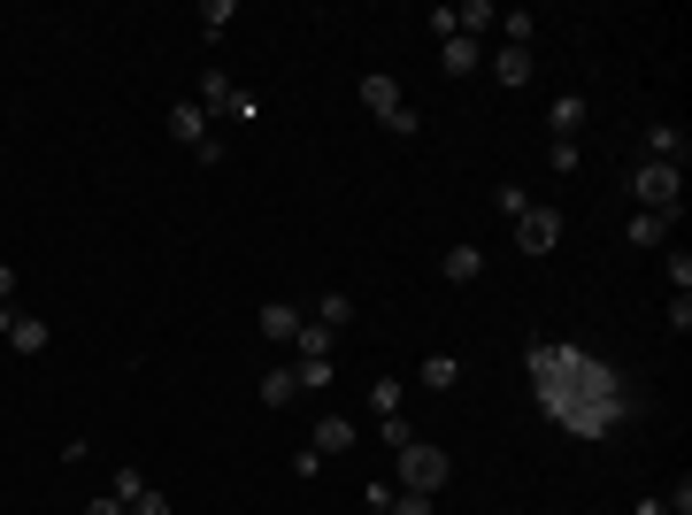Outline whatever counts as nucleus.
<instances>
[{"instance_id":"aec40b11","label":"nucleus","mask_w":692,"mask_h":515,"mask_svg":"<svg viewBox=\"0 0 692 515\" xmlns=\"http://www.w3.org/2000/svg\"><path fill=\"white\" fill-rule=\"evenodd\" d=\"M377 447H393V454L415 447V423H408V415H377Z\"/></svg>"},{"instance_id":"6ab92c4d","label":"nucleus","mask_w":692,"mask_h":515,"mask_svg":"<svg viewBox=\"0 0 692 515\" xmlns=\"http://www.w3.org/2000/svg\"><path fill=\"white\" fill-rule=\"evenodd\" d=\"M500 39H508V47H531V39H539V16H531V9H508V16H500Z\"/></svg>"},{"instance_id":"393cba45","label":"nucleus","mask_w":692,"mask_h":515,"mask_svg":"<svg viewBox=\"0 0 692 515\" xmlns=\"http://www.w3.org/2000/svg\"><path fill=\"white\" fill-rule=\"evenodd\" d=\"M223 116H231V124H246V131H254V124H262V101H254V93H231V108H223Z\"/></svg>"},{"instance_id":"5701e85b","label":"nucleus","mask_w":692,"mask_h":515,"mask_svg":"<svg viewBox=\"0 0 692 515\" xmlns=\"http://www.w3.org/2000/svg\"><path fill=\"white\" fill-rule=\"evenodd\" d=\"M400 400H408V385H393V377L370 385V408H377V415H400Z\"/></svg>"},{"instance_id":"6e6552de","label":"nucleus","mask_w":692,"mask_h":515,"mask_svg":"<svg viewBox=\"0 0 692 515\" xmlns=\"http://www.w3.org/2000/svg\"><path fill=\"white\" fill-rule=\"evenodd\" d=\"M355 439H362V432H355V415H323L308 447H316V454H346V447H355Z\"/></svg>"},{"instance_id":"ddd939ff","label":"nucleus","mask_w":692,"mask_h":515,"mask_svg":"<svg viewBox=\"0 0 692 515\" xmlns=\"http://www.w3.org/2000/svg\"><path fill=\"white\" fill-rule=\"evenodd\" d=\"M47 338H54V331H47L39 316H24V308H16V323H9V347H16V355H47Z\"/></svg>"},{"instance_id":"e433bc0d","label":"nucleus","mask_w":692,"mask_h":515,"mask_svg":"<svg viewBox=\"0 0 692 515\" xmlns=\"http://www.w3.org/2000/svg\"><path fill=\"white\" fill-rule=\"evenodd\" d=\"M9 323H16V308H0V338H9Z\"/></svg>"},{"instance_id":"dca6fc26","label":"nucleus","mask_w":692,"mask_h":515,"mask_svg":"<svg viewBox=\"0 0 692 515\" xmlns=\"http://www.w3.org/2000/svg\"><path fill=\"white\" fill-rule=\"evenodd\" d=\"M423 385H431V392H454V385H462V362H454V355H423Z\"/></svg>"},{"instance_id":"412c9836","label":"nucleus","mask_w":692,"mask_h":515,"mask_svg":"<svg viewBox=\"0 0 692 515\" xmlns=\"http://www.w3.org/2000/svg\"><path fill=\"white\" fill-rule=\"evenodd\" d=\"M316 323H323V331H346V323H355V300H346V293H323Z\"/></svg>"},{"instance_id":"423d86ee","label":"nucleus","mask_w":692,"mask_h":515,"mask_svg":"<svg viewBox=\"0 0 692 515\" xmlns=\"http://www.w3.org/2000/svg\"><path fill=\"white\" fill-rule=\"evenodd\" d=\"M439 62H447V77H477V69H485V47L454 31V39H439Z\"/></svg>"},{"instance_id":"0eeeda50","label":"nucleus","mask_w":692,"mask_h":515,"mask_svg":"<svg viewBox=\"0 0 692 515\" xmlns=\"http://www.w3.org/2000/svg\"><path fill=\"white\" fill-rule=\"evenodd\" d=\"M439 278H447V285H477V278H485V254H477L470 239H462V246H447V262H439Z\"/></svg>"},{"instance_id":"20e7f679","label":"nucleus","mask_w":692,"mask_h":515,"mask_svg":"<svg viewBox=\"0 0 692 515\" xmlns=\"http://www.w3.org/2000/svg\"><path fill=\"white\" fill-rule=\"evenodd\" d=\"M515 246L524 254H554L562 246V208H524L515 216Z\"/></svg>"},{"instance_id":"bb28decb","label":"nucleus","mask_w":692,"mask_h":515,"mask_svg":"<svg viewBox=\"0 0 692 515\" xmlns=\"http://www.w3.org/2000/svg\"><path fill=\"white\" fill-rule=\"evenodd\" d=\"M108 492H116V500H139V492H146V477H139V469H131V462H124V469H116V485H108Z\"/></svg>"},{"instance_id":"4468645a","label":"nucleus","mask_w":692,"mask_h":515,"mask_svg":"<svg viewBox=\"0 0 692 515\" xmlns=\"http://www.w3.org/2000/svg\"><path fill=\"white\" fill-rule=\"evenodd\" d=\"M492 24H500V16H492V0H462V9H454V31H462V39H477V47H485V31H492Z\"/></svg>"},{"instance_id":"7c9ffc66","label":"nucleus","mask_w":692,"mask_h":515,"mask_svg":"<svg viewBox=\"0 0 692 515\" xmlns=\"http://www.w3.org/2000/svg\"><path fill=\"white\" fill-rule=\"evenodd\" d=\"M547 162L562 169V178H569V169H577V139H554V146H547Z\"/></svg>"},{"instance_id":"b1692460","label":"nucleus","mask_w":692,"mask_h":515,"mask_svg":"<svg viewBox=\"0 0 692 515\" xmlns=\"http://www.w3.org/2000/svg\"><path fill=\"white\" fill-rule=\"evenodd\" d=\"M331 338H338V331H323V323H300V338H293V347H300V355H331Z\"/></svg>"},{"instance_id":"f03ea898","label":"nucleus","mask_w":692,"mask_h":515,"mask_svg":"<svg viewBox=\"0 0 692 515\" xmlns=\"http://www.w3.org/2000/svg\"><path fill=\"white\" fill-rule=\"evenodd\" d=\"M362 108H370L393 139H415V108H408V93H400L385 69H370V77H362Z\"/></svg>"},{"instance_id":"cd10ccee","label":"nucleus","mask_w":692,"mask_h":515,"mask_svg":"<svg viewBox=\"0 0 692 515\" xmlns=\"http://www.w3.org/2000/svg\"><path fill=\"white\" fill-rule=\"evenodd\" d=\"M393 492H400V485H385V477H370V485H362V500H370V515H385V507H393Z\"/></svg>"},{"instance_id":"9b49d317","label":"nucleus","mask_w":692,"mask_h":515,"mask_svg":"<svg viewBox=\"0 0 692 515\" xmlns=\"http://www.w3.org/2000/svg\"><path fill=\"white\" fill-rule=\"evenodd\" d=\"M554 139H577L585 131V93H554V116H547Z\"/></svg>"},{"instance_id":"c85d7f7f","label":"nucleus","mask_w":692,"mask_h":515,"mask_svg":"<svg viewBox=\"0 0 692 515\" xmlns=\"http://www.w3.org/2000/svg\"><path fill=\"white\" fill-rule=\"evenodd\" d=\"M124 515H169V500H162V492H154V485H146V492H139V500H124Z\"/></svg>"},{"instance_id":"f3484780","label":"nucleus","mask_w":692,"mask_h":515,"mask_svg":"<svg viewBox=\"0 0 692 515\" xmlns=\"http://www.w3.org/2000/svg\"><path fill=\"white\" fill-rule=\"evenodd\" d=\"M669 223H677V216H646V208H639L624 239H631V246H662V239H669Z\"/></svg>"},{"instance_id":"f257e3e1","label":"nucleus","mask_w":692,"mask_h":515,"mask_svg":"<svg viewBox=\"0 0 692 515\" xmlns=\"http://www.w3.org/2000/svg\"><path fill=\"white\" fill-rule=\"evenodd\" d=\"M631 193H639L646 216H677V208H684V169H669V162H639V169H631Z\"/></svg>"},{"instance_id":"39448f33","label":"nucleus","mask_w":692,"mask_h":515,"mask_svg":"<svg viewBox=\"0 0 692 515\" xmlns=\"http://www.w3.org/2000/svg\"><path fill=\"white\" fill-rule=\"evenodd\" d=\"M300 323H308V316H300L293 300H270L262 316H254V331H262V338H278V347H293V338H300Z\"/></svg>"},{"instance_id":"2eb2a0df","label":"nucleus","mask_w":692,"mask_h":515,"mask_svg":"<svg viewBox=\"0 0 692 515\" xmlns=\"http://www.w3.org/2000/svg\"><path fill=\"white\" fill-rule=\"evenodd\" d=\"M293 400H300V377H293V362H285V370L262 377V408H293Z\"/></svg>"},{"instance_id":"c756f323","label":"nucleus","mask_w":692,"mask_h":515,"mask_svg":"<svg viewBox=\"0 0 692 515\" xmlns=\"http://www.w3.org/2000/svg\"><path fill=\"white\" fill-rule=\"evenodd\" d=\"M669 285H677V293H692V254H684V246L669 254Z\"/></svg>"},{"instance_id":"7ed1b4c3","label":"nucleus","mask_w":692,"mask_h":515,"mask_svg":"<svg viewBox=\"0 0 692 515\" xmlns=\"http://www.w3.org/2000/svg\"><path fill=\"white\" fill-rule=\"evenodd\" d=\"M447 477H454V462H447L439 447H431V439H415V447H400V477H393L400 492H423V500H431V492H439Z\"/></svg>"},{"instance_id":"1a4fd4ad","label":"nucleus","mask_w":692,"mask_h":515,"mask_svg":"<svg viewBox=\"0 0 692 515\" xmlns=\"http://www.w3.org/2000/svg\"><path fill=\"white\" fill-rule=\"evenodd\" d=\"M684 154H692V146H684V131H677V124H654V131H646V162L684 169Z\"/></svg>"},{"instance_id":"2f4dec72","label":"nucleus","mask_w":692,"mask_h":515,"mask_svg":"<svg viewBox=\"0 0 692 515\" xmlns=\"http://www.w3.org/2000/svg\"><path fill=\"white\" fill-rule=\"evenodd\" d=\"M669 331H692V293H669Z\"/></svg>"},{"instance_id":"72a5a7b5","label":"nucleus","mask_w":692,"mask_h":515,"mask_svg":"<svg viewBox=\"0 0 692 515\" xmlns=\"http://www.w3.org/2000/svg\"><path fill=\"white\" fill-rule=\"evenodd\" d=\"M85 515H124V500H116V492H101V500H85Z\"/></svg>"},{"instance_id":"a211bd4d","label":"nucleus","mask_w":692,"mask_h":515,"mask_svg":"<svg viewBox=\"0 0 692 515\" xmlns=\"http://www.w3.org/2000/svg\"><path fill=\"white\" fill-rule=\"evenodd\" d=\"M293 377H300V392H323L331 385V355H293Z\"/></svg>"},{"instance_id":"473e14b6","label":"nucleus","mask_w":692,"mask_h":515,"mask_svg":"<svg viewBox=\"0 0 692 515\" xmlns=\"http://www.w3.org/2000/svg\"><path fill=\"white\" fill-rule=\"evenodd\" d=\"M385 515H431V500H423V492H393V507H385Z\"/></svg>"},{"instance_id":"a878e982","label":"nucleus","mask_w":692,"mask_h":515,"mask_svg":"<svg viewBox=\"0 0 692 515\" xmlns=\"http://www.w3.org/2000/svg\"><path fill=\"white\" fill-rule=\"evenodd\" d=\"M492 208H500V216L515 223V216H524V208H531V193H524V185H500V201H492Z\"/></svg>"},{"instance_id":"c9c22d12","label":"nucleus","mask_w":692,"mask_h":515,"mask_svg":"<svg viewBox=\"0 0 692 515\" xmlns=\"http://www.w3.org/2000/svg\"><path fill=\"white\" fill-rule=\"evenodd\" d=\"M631 515H669V507H662V500H639V507H631Z\"/></svg>"},{"instance_id":"f8f14e48","label":"nucleus","mask_w":692,"mask_h":515,"mask_svg":"<svg viewBox=\"0 0 692 515\" xmlns=\"http://www.w3.org/2000/svg\"><path fill=\"white\" fill-rule=\"evenodd\" d=\"M492 85H531V47H500L492 54Z\"/></svg>"},{"instance_id":"9d476101","label":"nucleus","mask_w":692,"mask_h":515,"mask_svg":"<svg viewBox=\"0 0 692 515\" xmlns=\"http://www.w3.org/2000/svg\"><path fill=\"white\" fill-rule=\"evenodd\" d=\"M231 93H239V85H231L223 69H201V77H193V101H201L208 116H223V108H231Z\"/></svg>"},{"instance_id":"4be33fe9","label":"nucleus","mask_w":692,"mask_h":515,"mask_svg":"<svg viewBox=\"0 0 692 515\" xmlns=\"http://www.w3.org/2000/svg\"><path fill=\"white\" fill-rule=\"evenodd\" d=\"M231 16H239L231 0H201V31H208V39H223V31H231Z\"/></svg>"},{"instance_id":"f704fd0d","label":"nucleus","mask_w":692,"mask_h":515,"mask_svg":"<svg viewBox=\"0 0 692 515\" xmlns=\"http://www.w3.org/2000/svg\"><path fill=\"white\" fill-rule=\"evenodd\" d=\"M9 300H16V270H9V262H0V308H9Z\"/></svg>"}]
</instances>
